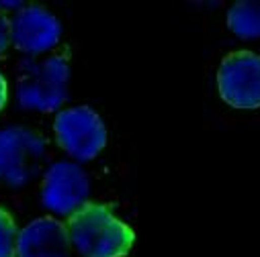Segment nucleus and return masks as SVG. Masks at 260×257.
Instances as JSON below:
<instances>
[{
	"instance_id": "obj_1",
	"label": "nucleus",
	"mask_w": 260,
	"mask_h": 257,
	"mask_svg": "<svg viewBox=\"0 0 260 257\" xmlns=\"http://www.w3.org/2000/svg\"><path fill=\"white\" fill-rule=\"evenodd\" d=\"M70 243L84 257H125L136 243V233L107 204L86 202L68 221Z\"/></svg>"
},
{
	"instance_id": "obj_2",
	"label": "nucleus",
	"mask_w": 260,
	"mask_h": 257,
	"mask_svg": "<svg viewBox=\"0 0 260 257\" xmlns=\"http://www.w3.org/2000/svg\"><path fill=\"white\" fill-rule=\"evenodd\" d=\"M70 66L61 55L25 61L19 72V104L25 110L53 112L68 98Z\"/></svg>"
},
{
	"instance_id": "obj_3",
	"label": "nucleus",
	"mask_w": 260,
	"mask_h": 257,
	"mask_svg": "<svg viewBox=\"0 0 260 257\" xmlns=\"http://www.w3.org/2000/svg\"><path fill=\"white\" fill-rule=\"evenodd\" d=\"M47 159L45 139L25 126L0 128V184L23 188L43 169Z\"/></svg>"
},
{
	"instance_id": "obj_4",
	"label": "nucleus",
	"mask_w": 260,
	"mask_h": 257,
	"mask_svg": "<svg viewBox=\"0 0 260 257\" xmlns=\"http://www.w3.org/2000/svg\"><path fill=\"white\" fill-rule=\"evenodd\" d=\"M57 145L78 161L94 159L107 145V126L88 106L61 110L53 120Z\"/></svg>"
},
{
	"instance_id": "obj_5",
	"label": "nucleus",
	"mask_w": 260,
	"mask_h": 257,
	"mask_svg": "<svg viewBox=\"0 0 260 257\" xmlns=\"http://www.w3.org/2000/svg\"><path fill=\"white\" fill-rule=\"evenodd\" d=\"M217 90L234 108H260V55L252 51L225 55L217 70Z\"/></svg>"
},
{
	"instance_id": "obj_6",
	"label": "nucleus",
	"mask_w": 260,
	"mask_h": 257,
	"mask_svg": "<svg viewBox=\"0 0 260 257\" xmlns=\"http://www.w3.org/2000/svg\"><path fill=\"white\" fill-rule=\"evenodd\" d=\"M88 194L90 182L78 163L55 161L47 167L41 186V200L51 212L72 217L88 202Z\"/></svg>"
},
{
	"instance_id": "obj_7",
	"label": "nucleus",
	"mask_w": 260,
	"mask_h": 257,
	"mask_svg": "<svg viewBox=\"0 0 260 257\" xmlns=\"http://www.w3.org/2000/svg\"><path fill=\"white\" fill-rule=\"evenodd\" d=\"M59 37L61 23L41 5L21 7L11 21V45L29 55L53 49Z\"/></svg>"
},
{
	"instance_id": "obj_8",
	"label": "nucleus",
	"mask_w": 260,
	"mask_h": 257,
	"mask_svg": "<svg viewBox=\"0 0 260 257\" xmlns=\"http://www.w3.org/2000/svg\"><path fill=\"white\" fill-rule=\"evenodd\" d=\"M70 235L63 223L39 217L19 231L17 257H70Z\"/></svg>"
},
{
	"instance_id": "obj_9",
	"label": "nucleus",
	"mask_w": 260,
	"mask_h": 257,
	"mask_svg": "<svg viewBox=\"0 0 260 257\" xmlns=\"http://www.w3.org/2000/svg\"><path fill=\"white\" fill-rule=\"evenodd\" d=\"M228 27L242 39L260 37V0H240L228 11Z\"/></svg>"
},
{
	"instance_id": "obj_10",
	"label": "nucleus",
	"mask_w": 260,
	"mask_h": 257,
	"mask_svg": "<svg viewBox=\"0 0 260 257\" xmlns=\"http://www.w3.org/2000/svg\"><path fill=\"white\" fill-rule=\"evenodd\" d=\"M19 229L13 215L0 206V257H17Z\"/></svg>"
},
{
	"instance_id": "obj_11",
	"label": "nucleus",
	"mask_w": 260,
	"mask_h": 257,
	"mask_svg": "<svg viewBox=\"0 0 260 257\" xmlns=\"http://www.w3.org/2000/svg\"><path fill=\"white\" fill-rule=\"evenodd\" d=\"M11 45V19L7 17L5 9L0 7V53H5Z\"/></svg>"
},
{
	"instance_id": "obj_12",
	"label": "nucleus",
	"mask_w": 260,
	"mask_h": 257,
	"mask_svg": "<svg viewBox=\"0 0 260 257\" xmlns=\"http://www.w3.org/2000/svg\"><path fill=\"white\" fill-rule=\"evenodd\" d=\"M7 100H9V86H7V80H5V76L0 74V110L5 108Z\"/></svg>"
}]
</instances>
